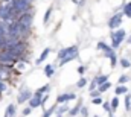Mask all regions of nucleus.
Returning a JSON list of instances; mask_svg holds the SVG:
<instances>
[{"mask_svg":"<svg viewBox=\"0 0 131 117\" xmlns=\"http://www.w3.org/2000/svg\"><path fill=\"white\" fill-rule=\"evenodd\" d=\"M18 14L14 8V3H0V20H5L8 23L17 20Z\"/></svg>","mask_w":131,"mask_h":117,"instance_id":"f257e3e1","label":"nucleus"},{"mask_svg":"<svg viewBox=\"0 0 131 117\" xmlns=\"http://www.w3.org/2000/svg\"><path fill=\"white\" fill-rule=\"evenodd\" d=\"M110 40H111V47L114 50H117L124 41H127V30L124 28H119V29L110 30Z\"/></svg>","mask_w":131,"mask_h":117,"instance_id":"f03ea898","label":"nucleus"},{"mask_svg":"<svg viewBox=\"0 0 131 117\" xmlns=\"http://www.w3.org/2000/svg\"><path fill=\"white\" fill-rule=\"evenodd\" d=\"M124 12L122 11H116L113 15H110V18L107 20V26L110 30H114V29H119L122 26V21H124Z\"/></svg>","mask_w":131,"mask_h":117,"instance_id":"7ed1b4c3","label":"nucleus"},{"mask_svg":"<svg viewBox=\"0 0 131 117\" xmlns=\"http://www.w3.org/2000/svg\"><path fill=\"white\" fill-rule=\"evenodd\" d=\"M32 96H34L32 90L23 85V87H21L20 90H18V94H17V105H23V103L29 102Z\"/></svg>","mask_w":131,"mask_h":117,"instance_id":"20e7f679","label":"nucleus"},{"mask_svg":"<svg viewBox=\"0 0 131 117\" xmlns=\"http://www.w3.org/2000/svg\"><path fill=\"white\" fill-rule=\"evenodd\" d=\"M17 20H18L23 26H26V28L32 29V26H34V8L31 9V11L23 12L21 15H18V17H17Z\"/></svg>","mask_w":131,"mask_h":117,"instance_id":"39448f33","label":"nucleus"},{"mask_svg":"<svg viewBox=\"0 0 131 117\" xmlns=\"http://www.w3.org/2000/svg\"><path fill=\"white\" fill-rule=\"evenodd\" d=\"M76 52H79V47H78L76 44L69 46V47H63V49H60V50H58L57 58H58V61H61L63 58H66V56H70V55H73V53H76Z\"/></svg>","mask_w":131,"mask_h":117,"instance_id":"423d86ee","label":"nucleus"},{"mask_svg":"<svg viewBox=\"0 0 131 117\" xmlns=\"http://www.w3.org/2000/svg\"><path fill=\"white\" fill-rule=\"evenodd\" d=\"M75 99H76V94L72 91H67V93H61L57 96V103L61 105V103H67L69 100H75Z\"/></svg>","mask_w":131,"mask_h":117,"instance_id":"0eeeda50","label":"nucleus"},{"mask_svg":"<svg viewBox=\"0 0 131 117\" xmlns=\"http://www.w3.org/2000/svg\"><path fill=\"white\" fill-rule=\"evenodd\" d=\"M57 68H58V64H53V62H49V64H46L44 65V68H43V73H44V76L46 78H53L55 76V73H57Z\"/></svg>","mask_w":131,"mask_h":117,"instance_id":"6e6552de","label":"nucleus"},{"mask_svg":"<svg viewBox=\"0 0 131 117\" xmlns=\"http://www.w3.org/2000/svg\"><path fill=\"white\" fill-rule=\"evenodd\" d=\"M81 108H82V99H79L78 100V103L73 107V108H70V111L66 114L67 117H76V116H79L81 114Z\"/></svg>","mask_w":131,"mask_h":117,"instance_id":"1a4fd4ad","label":"nucleus"},{"mask_svg":"<svg viewBox=\"0 0 131 117\" xmlns=\"http://www.w3.org/2000/svg\"><path fill=\"white\" fill-rule=\"evenodd\" d=\"M50 52H52V47H46V49H44V50L41 52V55H40L38 58L35 59V65H41V62H44L46 59L49 58Z\"/></svg>","mask_w":131,"mask_h":117,"instance_id":"9d476101","label":"nucleus"},{"mask_svg":"<svg viewBox=\"0 0 131 117\" xmlns=\"http://www.w3.org/2000/svg\"><path fill=\"white\" fill-rule=\"evenodd\" d=\"M50 88H52L50 84H44V85H41L40 88H37V90L34 91V96H37V97H43L44 94H47V93L50 91Z\"/></svg>","mask_w":131,"mask_h":117,"instance_id":"9b49d317","label":"nucleus"},{"mask_svg":"<svg viewBox=\"0 0 131 117\" xmlns=\"http://www.w3.org/2000/svg\"><path fill=\"white\" fill-rule=\"evenodd\" d=\"M127 93H130L127 84H117V85L114 87V94H116V96H125Z\"/></svg>","mask_w":131,"mask_h":117,"instance_id":"f8f14e48","label":"nucleus"},{"mask_svg":"<svg viewBox=\"0 0 131 117\" xmlns=\"http://www.w3.org/2000/svg\"><path fill=\"white\" fill-rule=\"evenodd\" d=\"M28 105H29V107H32L34 110H35V108H40V107H43V97L32 96V97H31V100L28 102Z\"/></svg>","mask_w":131,"mask_h":117,"instance_id":"ddd939ff","label":"nucleus"},{"mask_svg":"<svg viewBox=\"0 0 131 117\" xmlns=\"http://www.w3.org/2000/svg\"><path fill=\"white\" fill-rule=\"evenodd\" d=\"M96 49H98L99 52H102V53H104V52H108V50H111L113 47H111V44H107L104 40H99L98 44H96Z\"/></svg>","mask_w":131,"mask_h":117,"instance_id":"4468645a","label":"nucleus"},{"mask_svg":"<svg viewBox=\"0 0 131 117\" xmlns=\"http://www.w3.org/2000/svg\"><path fill=\"white\" fill-rule=\"evenodd\" d=\"M78 56H79V52H76V53H73V55H70V56H66V58H63L60 62H58V67H64L66 64H69V62L75 61Z\"/></svg>","mask_w":131,"mask_h":117,"instance_id":"2eb2a0df","label":"nucleus"},{"mask_svg":"<svg viewBox=\"0 0 131 117\" xmlns=\"http://www.w3.org/2000/svg\"><path fill=\"white\" fill-rule=\"evenodd\" d=\"M5 114L8 117H15L17 116V103H9V105L6 107Z\"/></svg>","mask_w":131,"mask_h":117,"instance_id":"dca6fc26","label":"nucleus"},{"mask_svg":"<svg viewBox=\"0 0 131 117\" xmlns=\"http://www.w3.org/2000/svg\"><path fill=\"white\" fill-rule=\"evenodd\" d=\"M52 12H53V5H50V6L46 9V12H44V17H43V25H44V26H47V25H49L50 17H52Z\"/></svg>","mask_w":131,"mask_h":117,"instance_id":"f3484780","label":"nucleus"},{"mask_svg":"<svg viewBox=\"0 0 131 117\" xmlns=\"http://www.w3.org/2000/svg\"><path fill=\"white\" fill-rule=\"evenodd\" d=\"M70 111V107L67 105V103H61V105H58L57 107V113H55V116H64Z\"/></svg>","mask_w":131,"mask_h":117,"instance_id":"a211bd4d","label":"nucleus"},{"mask_svg":"<svg viewBox=\"0 0 131 117\" xmlns=\"http://www.w3.org/2000/svg\"><path fill=\"white\" fill-rule=\"evenodd\" d=\"M122 12L127 18H131V2H124L122 3Z\"/></svg>","mask_w":131,"mask_h":117,"instance_id":"6ab92c4d","label":"nucleus"},{"mask_svg":"<svg viewBox=\"0 0 131 117\" xmlns=\"http://www.w3.org/2000/svg\"><path fill=\"white\" fill-rule=\"evenodd\" d=\"M57 107H58V103H53L50 108L44 110V111H43V116H41V117H52V114H55V113H57Z\"/></svg>","mask_w":131,"mask_h":117,"instance_id":"aec40b11","label":"nucleus"},{"mask_svg":"<svg viewBox=\"0 0 131 117\" xmlns=\"http://www.w3.org/2000/svg\"><path fill=\"white\" fill-rule=\"evenodd\" d=\"M124 107H125V113H130L131 111V93H127V94H125Z\"/></svg>","mask_w":131,"mask_h":117,"instance_id":"412c9836","label":"nucleus"},{"mask_svg":"<svg viewBox=\"0 0 131 117\" xmlns=\"http://www.w3.org/2000/svg\"><path fill=\"white\" fill-rule=\"evenodd\" d=\"M93 78H95V81L98 82V85H102V84H105V82L110 81L108 75H96V76H93Z\"/></svg>","mask_w":131,"mask_h":117,"instance_id":"4be33fe9","label":"nucleus"},{"mask_svg":"<svg viewBox=\"0 0 131 117\" xmlns=\"http://www.w3.org/2000/svg\"><path fill=\"white\" fill-rule=\"evenodd\" d=\"M119 65L124 68V70H128L131 67V61L130 58H119Z\"/></svg>","mask_w":131,"mask_h":117,"instance_id":"5701e85b","label":"nucleus"},{"mask_svg":"<svg viewBox=\"0 0 131 117\" xmlns=\"http://www.w3.org/2000/svg\"><path fill=\"white\" fill-rule=\"evenodd\" d=\"M110 103H111V108H113V111H116L117 108H119V103H121V99H119V96H113L111 99H110Z\"/></svg>","mask_w":131,"mask_h":117,"instance_id":"b1692460","label":"nucleus"},{"mask_svg":"<svg viewBox=\"0 0 131 117\" xmlns=\"http://www.w3.org/2000/svg\"><path fill=\"white\" fill-rule=\"evenodd\" d=\"M87 84H89V81H87V78H84V76H81L78 81H76V88H85L87 87Z\"/></svg>","mask_w":131,"mask_h":117,"instance_id":"393cba45","label":"nucleus"},{"mask_svg":"<svg viewBox=\"0 0 131 117\" xmlns=\"http://www.w3.org/2000/svg\"><path fill=\"white\" fill-rule=\"evenodd\" d=\"M131 81V76L130 75H121L119 79H117V84H128Z\"/></svg>","mask_w":131,"mask_h":117,"instance_id":"a878e982","label":"nucleus"},{"mask_svg":"<svg viewBox=\"0 0 131 117\" xmlns=\"http://www.w3.org/2000/svg\"><path fill=\"white\" fill-rule=\"evenodd\" d=\"M110 88H111V82L108 81V82H105V84H102V85H99V87H98V90L101 91V93H107V91H108Z\"/></svg>","mask_w":131,"mask_h":117,"instance_id":"bb28decb","label":"nucleus"},{"mask_svg":"<svg viewBox=\"0 0 131 117\" xmlns=\"http://www.w3.org/2000/svg\"><path fill=\"white\" fill-rule=\"evenodd\" d=\"M102 108H104V111H105V113H110V111H113L110 100H104V103H102Z\"/></svg>","mask_w":131,"mask_h":117,"instance_id":"cd10ccee","label":"nucleus"},{"mask_svg":"<svg viewBox=\"0 0 131 117\" xmlns=\"http://www.w3.org/2000/svg\"><path fill=\"white\" fill-rule=\"evenodd\" d=\"M32 111H34V108L28 105V107H26V108H25V110L21 111V117H28V116H31V114H32Z\"/></svg>","mask_w":131,"mask_h":117,"instance_id":"c85d7f7f","label":"nucleus"},{"mask_svg":"<svg viewBox=\"0 0 131 117\" xmlns=\"http://www.w3.org/2000/svg\"><path fill=\"white\" fill-rule=\"evenodd\" d=\"M110 62H111V68H116V67L119 65V58H117V55L110 59Z\"/></svg>","mask_w":131,"mask_h":117,"instance_id":"c756f323","label":"nucleus"},{"mask_svg":"<svg viewBox=\"0 0 131 117\" xmlns=\"http://www.w3.org/2000/svg\"><path fill=\"white\" fill-rule=\"evenodd\" d=\"M81 117H89L90 116V113H89V108L85 107V105H82V108H81V114H79Z\"/></svg>","mask_w":131,"mask_h":117,"instance_id":"7c9ffc66","label":"nucleus"},{"mask_svg":"<svg viewBox=\"0 0 131 117\" xmlns=\"http://www.w3.org/2000/svg\"><path fill=\"white\" fill-rule=\"evenodd\" d=\"M98 82L95 81V78L92 79V82H90V85H89V91H93V90H98Z\"/></svg>","mask_w":131,"mask_h":117,"instance_id":"2f4dec72","label":"nucleus"},{"mask_svg":"<svg viewBox=\"0 0 131 117\" xmlns=\"http://www.w3.org/2000/svg\"><path fill=\"white\" fill-rule=\"evenodd\" d=\"M89 94H90V97H92V99H95V97H99V96H102V93H101L99 90H93V91H89Z\"/></svg>","mask_w":131,"mask_h":117,"instance_id":"473e14b6","label":"nucleus"},{"mask_svg":"<svg viewBox=\"0 0 131 117\" xmlns=\"http://www.w3.org/2000/svg\"><path fill=\"white\" fill-rule=\"evenodd\" d=\"M92 103H93V105H102V103H104V99H102V96L92 99Z\"/></svg>","mask_w":131,"mask_h":117,"instance_id":"72a5a7b5","label":"nucleus"},{"mask_svg":"<svg viewBox=\"0 0 131 117\" xmlns=\"http://www.w3.org/2000/svg\"><path fill=\"white\" fill-rule=\"evenodd\" d=\"M8 90V81H0V91L5 93Z\"/></svg>","mask_w":131,"mask_h":117,"instance_id":"f704fd0d","label":"nucleus"},{"mask_svg":"<svg viewBox=\"0 0 131 117\" xmlns=\"http://www.w3.org/2000/svg\"><path fill=\"white\" fill-rule=\"evenodd\" d=\"M85 70H87V65H78V73H79L81 76H84Z\"/></svg>","mask_w":131,"mask_h":117,"instance_id":"c9c22d12","label":"nucleus"},{"mask_svg":"<svg viewBox=\"0 0 131 117\" xmlns=\"http://www.w3.org/2000/svg\"><path fill=\"white\" fill-rule=\"evenodd\" d=\"M12 0H0V3H11Z\"/></svg>","mask_w":131,"mask_h":117,"instance_id":"e433bc0d","label":"nucleus"},{"mask_svg":"<svg viewBox=\"0 0 131 117\" xmlns=\"http://www.w3.org/2000/svg\"><path fill=\"white\" fill-rule=\"evenodd\" d=\"M127 44H131V35L127 38Z\"/></svg>","mask_w":131,"mask_h":117,"instance_id":"4c0bfd02","label":"nucleus"},{"mask_svg":"<svg viewBox=\"0 0 131 117\" xmlns=\"http://www.w3.org/2000/svg\"><path fill=\"white\" fill-rule=\"evenodd\" d=\"M113 113H114V111H110V113H107V114H108V117H114V116H113Z\"/></svg>","mask_w":131,"mask_h":117,"instance_id":"58836bf2","label":"nucleus"},{"mask_svg":"<svg viewBox=\"0 0 131 117\" xmlns=\"http://www.w3.org/2000/svg\"><path fill=\"white\" fill-rule=\"evenodd\" d=\"M93 117H99V116H98V114H95V116H93Z\"/></svg>","mask_w":131,"mask_h":117,"instance_id":"ea45409f","label":"nucleus"},{"mask_svg":"<svg viewBox=\"0 0 131 117\" xmlns=\"http://www.w3.org/2000/svg\"><path fill=\"white\" fill-rule=\"evenodd\" d=\"M57 117H64V116H57Z\"/></svg>","mask_w":131,"mask_h":117,"instance_id":"a19ab883","label":"nucleus"},{"mask_svg":"<svg viewBox=\"0 0 131 117\" xmlns=\"http://www.w3.org/2000/svg\"><path fill=\"white\" fill-rule=\"evenodd\" d=\"M3 117H8V116H6V114H5V116H3Z\"/></svg>","mask_w":131,"mask_h":117,"instance_id":"79ce46f5","label":"nucleus"},{"mask_svg":"<svg viewBox=\"0 0 131 117\" xmlns=\"http://www.w3.org/2000/svg\"><path fill=\"white\" fill-rule=\"evenodd\" d=\"M124 2H127V0H124Z\"/></svg>","mask_w":131,"mask_h":117,"instance_id":"37998d69","label":"nucleus"},{"mask_svg":"<svg viewBox=\"0 0 131 117\" xmlns=\"http://www.w3.org/2000/svg\"><path fill=\"white\" fill-rule=\"evenodd\" d=\"M130 113H131V111H130Z\"/></svg>","mask_w":131,"mask_h":117,"instance_id":"c03bdc74","label":"nucleus"}]
</instances>
